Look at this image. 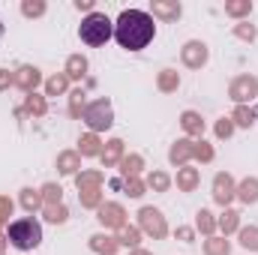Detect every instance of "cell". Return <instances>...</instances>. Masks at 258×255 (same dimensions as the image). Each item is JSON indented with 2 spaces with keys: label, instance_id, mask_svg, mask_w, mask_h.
Listing matches in <instances>:
<instances>
[{
  "label": "cell",
  "instance_id": "cell-16",
  "mask_svg": "<svg viewBox=\"0 0 258 255\" xmlns=\"http://www.w3.org/2000/svg\"><path fill=\"white\" fill-rule=\"evenodd\" d=\"M90 249L96 255H114L120 249V243H117V237H111V234H105V231H99V234H93L90 237Z\"/></svg>",
  "mask_w": 258,
  "mask_h": 255
},
{
  "label": "cell",
  "instance_id": "cell-37",
  "mask_svg": "<svg viewBox=\"0 0 258 255\" xmlns=\"http://www.w3.org/2000/svg\"><path fill=\"white\" fill-rule=\"evenodd\" d=\"M39 192H42V201H45V204H63V189H60V183H45Z\"/></svg>",
  "mask_w": 258,
  "mask_h": 255
},
{
  "label": "cell",
  "instance_id": "cell-18",
  "mask_svg": "<svg viewBox=\"0 0 258 255\" xmlns=\"http://www.w3.org/2000/svg\"><path fill=\"white\" fill-rule=\"evenodd\" d=\"M216 228L222 231V237H228V234L240 231V213H237V210H231V207H225V210H222V216L216 219Z\"/></svg>",
  "mask_w": 258,
  "mask_h": 255
},
{
  "label": "cell",
  "instance_id": "cell-10",
  "mask_svg": "<svg viewBox=\"0 0 258 255\" xmlns=\"http://www.w3.org/2000/svg\"><path fill=\"white\" fill-rule=\"evenodd\" d=\"M207 57H210V51H207V45L198 42V39L186 42V45L180 48V60H183V66H189V69H201V66L207 63Z\"/></svg>",
  "mask_w": 258,
  "mask_h": 255
},
{
  "label": "cell",
  "instance_id": "cell-49",
  "mask_svg": "<svg viewBox=\"0 0 258 255\" xmlns=\"http://www.w3.org/2000/svg\"><path fill=\"white\" fill-rule=\"evenodd\" d=\"M129 255H153V252H147V249H132Z\"/></svg>",
  "mask_w": 258,
  "mask_h": 255
},
{
  "label": "cell",
  "instance_id": "cell-45",
  "mask_svg": "<svg viewBox=\"0 0 258 255\" xmlns=\"http://www.w3.org/2000/svg\"><path fill=\"white\" fill-rule=\"evenodd\" d=\"M174 237H177V240H183V243H192V240H195V231H192V228H186V225H180V228L174 231Z\"/></svg>",
  "mask_w": 258,
  "mask_h": 255
},
{
  "label": "cell",
  "instance_id": "cell-2",
  "mask_svg": "<svg viewBox=\"0 0 258 255\" xmlns=\"http://www.w3.org/2000/svg\"><path fill=\"white\" fill-rule=\"evenodd\" d=\"M78 36H81V42H84V45L99 48V45H105V42L114 36V21H111L105 12H90V15L81 21Z\"/></svg>",
  "mask_w": 258,
  "mask_h": 255
},
{
  "label": "cell",
  "instance_id": "cell-24",
  "mask_svg": "<svg viewBox=\"0 0 258 255\" xmlns=\"http://www.w3.org/2000/svg\"><path fill=\"white\" fill-rule=\"evenodd\" d=\"M141 168H144V159L138 156V153H123V159H120V174H123V180L129 177H138L141 174Z\"/></svg>",
  "mask_w": 258,
  "mask_h": 255
},
{
  "label": "cell",
  "instance_id": "cell-43",
  "mask_svg": "<svg viewBox=\"0 0 258 255\" xmlns=\"http://www.w3.org/2000/svg\"><path fill=\"white\" fill-rule=\"evenodd\" d=\"M213 132H216V138H231V135H234V120H231V117H222V120H216Z\"/></svg>",
  "mask_w": 258,
  "mask_h": 255
},
{
  "label": "cell",
  "instance_id": "cell-31",
  "mask_svg": "<svg viewBox=\"0 0 258 255\" xmlns=\"http://www.w3.org/2000/svg\"><path fill=\"white\" fill-rule=\"evenodd\" d=\"M249 12H252V0H228L225 3V15H231V18H249Z\"/></svg>",
  "mask_w": 258,
  "mask_h": 255
},
{
  "label": "cell",
  "instance_id": "cell-44",
  "mask_svg": "<svg viewBox=\"0 0 258 255\" xmlns=\"http://www.w3.org/2000/svg\"><path fill=\"white\" fill-rule=\"evenodd\" d=\"M12 207H15V204H12V198H9V195H0V225H3V222H9Z\"/></svg>",
  "mask_w": 258,
  "mask_h": 255
},
{
  "label": "cell",
  "instance_id": "cell-21",
  "mask_svg": "<svg viewBox=\"0 0 258 255\" xmlns=\"http://www.w3.org/2000/svg\"><path fill=\"white\" fill-rule=\"evenodd\" d=\"M63 72H66L69 81H72V78L81 81V78L87 75V57H84V54H69V57H66V69Z\"/></svg>",
  "mask_w": 258,
  "mask_h": 255
},
{
  "label": "cell",
  "instance_id": "cell-22",
  "mask_svg": "<svg viewBox=\"0 0 258 255\" xmlns=\"http://www.w3.org/2000/svg\"><path fill=\"white\" fill-rule=\"evenodd\" d=\"M102 147H105V144L99 141V135H96V132H87V135H81V138H78V153H81V156H99V153H102Z\"/></svg>",
  "mask_w": 258,
  "mask_h": 255
},
{
  "label": "cell",
  "instance_id": "cell-46",
  "mask_svg": "<svg viewBox=\"0 0 258 255\" xmlns=\"http://www.w3.org/2000/svg\"><path fill=\"white\" fill-rule=\"evenodd\" d=\"M9 87H12V72L0 69V90H9Z\"/></svg>",
  "mask_w": 258,
  "mask_h": 255
},
{
  "label": "cell",
  "instance_id": "cell-26",
  "mask_svg": "<svg viewBox=\"0 0 258 255\" xmlns=\"http://www.w3.org/2000/svg\"><path fill=\"white\" fill-rule=\"evenodd\" d=\"M237 198L243 204H255L258 201V177H246L237 183Z\"/></svg>",
  "mask_w": 258,
  "mask_h": 255
},
{
  "label": "cell",
  "instance_id": "cell-40",
  "mask_svg": "<svg viewBox=\"0 0 258 255\" xmlns=\"http://www.w3.org/2000/svg\"><path fill=\"white\" fill-rule=\"evenodd\" d=\"M21 15H24V18H39V15H45V0H24V3H21Z\"/></svg>",
  "mask_w": 258,
  "mask_h": 255
},
{
  "label": "cell",
  "instance_id": "cell-29",
  "mask_svg": "<svg viewBox=\"0 0 258 255\" xmlns=\"http://www.w3.org/2000/svg\"><path fill=\"white\" fill-rule=\"evenodd\" d=\"M204 255H231L228 237H207L204 240Z\"/></svg>",
  "mask_w": 258,
  "mask_h": 255
},
{
  "label": "cell",
  "instance_id": "cell-48",
  "mask_svg": "<svg viewBox=\"0 0 258 255\" xmlns=\"http://www.w3.org/2000/svg\"><path fill=\"white\" fill-rule=\"evenodd\" d=\"M3 249H6V234H0V255H3Z\"/></svg>",
  "mask_w": 258,
  "mask_h": 255
},
{
  "label": "cell",
  "instance_id": "cell-47",
  "mask_svg": "<svg viewBox=\"0 0 258 255\" xmlns=\"http://www.w3.org/2000/svg\"><path fill=\"white\" fill-rule=\"evenodd\" d=\"M75 9H78V12H87V15H90V12H93V0H75Z\"/></svg>",
  "mask_w": 258,
  "mask_h": 255
},
{
  "label": "cell",
  "instance_id": "cell-4",
  "mask_svg": "<svg viewBox=\"0 0 258 255\" xmlns=\"http://www.w3.org/2000/svg\"><path fill=\"white\" fill-rule=\"evenodd\" d=\"M81 120L90 126V132H105V129H111L114 123V108H111V102L108 99H93V102H87V108H84V114H81Z\"/></svg>",
  "mask_w": 258,
  "mask_h": 255
},
{
  "label": "cell",
  "instance_id": "cell-12",
  "mask_svg": "<svg viewBox=\"0 0 258 255\" xmlns=\"http://www.w3.org/2000/svg\"><path fill=\"white\" fill-rule=\"evenodd\" d=\"M168 159H171V165H177V168L189 165V159H192V138H177V141L171 144V150H168Z\"/></svg>",
  "mask_w": 258,
  "mask_h": 255
},
{
  "label": "cell",
  "instance_id": "cell-23",
  "mask_svg": "<svg viewBox=\"0 0 258 255\" xmlns=\"http://www.w3.org/2000/svg\"><path fill=\"white\" fill-rule=\"evenodd\" d=\"M156 87H159L162 93H174V90L180 87V72H177V69H162V72L156 75Z\"/></svg>",
  "mask_w": 258,
  "mask_h": 255
},
{
  "label": "cell",
  "instance_id": "cell-25",
  "mask_svg": "<svg viewBox=\"0 0 258 255\" xmlns=\"http://www.w3.org/2000/svg\"><path fill=\"white\" fill-rule=\"evenodd\" d=\"M18 201H21V207L27 210V213H36L39 207H45V201H42V192L39 189H21V195H18Z\"/></svg>",
  "mask_w": 258,
  "mask_h": 255
},
{
  "label": "cell",
  "instance_id": "cell-28",
  "mask_svg": "<svg viewBox=\"0 0 258 255\" xmlns=\"http://www.w3.org/2000/svg\"><path fill=\"white\" fill-rule=\"evenodd\" d=\"M120 234H117V243L120 246H126V249H138V243H141V228H135V225H123V228H117Z\"/></svg>",
  "mask_w": 258,
  "mask_h": 255
},
{
  "label": "cell",
  "instance_id": "cell-50",
  "mask_svg": "<svg viewBox=\"0 0 258 255\" xmlns=\"http://www.w3.org/2000/svg\"><path fill=\"white\" fill-rule=\"evenodd\" d=\"M0 33H3V24H0Z\"/></svg>",
  "mask_w": 258,
  "mask_h": 255
},
{
  "label": "cell",
  "instance_id": "cell-27",
  "mask_svg": "<svg viewBox=\"0 0 258 255\" xmlns=\"http://www.w3.org/2000/svg\"><path fill=\"white\" fill-rule=\"evenodd\" d=\"M195 228H198L204 237H213V231H216V216H213L210 210L201 207V210L195 213Z\"/></svg>",
  "mask_w": 258,
  "mask_h": 255
},
{
  "label": "cell",
  "instance_id": "cell-17",
  "mask_svg": "<svg viewBox=\"0 0 258 255\" xmlns=\"http://www.w3.org/2000/svg\"><path fill=\"white\" fill-rule=\"evenodd\" d=\"M102 180H105L102 171H78V174H75V186H78V192L102 189Z\"/></svg>",
  "mask_w": 258,
  "mask_h": 255
},
{
  "label": "cell",
  "instance_id": "cell-30",
  "mask_svg": "<svg viewBox=\"0 0 258 255\" xmlns=\"http://www.w3.org/2000/svg\"><path fill=\"white\" fill-rule=\"evenodd\" d=\"M144 186L153 192H165L168 186H171V177L165 174V171H150L147 177H144Z\"/></svg>",
  "mask_w": 258,
  "mask_h": 255
},
{
  "label": "cell",
  "instance_id": "cell-13",
  "mask_svg": "<svg viewBox=\"0 0 258 255\" xmlns=\"http://www.w3.org/2000/svg\"><path fill=\"white\" fill-rule=\"evenodd\" d=\"M78 168H81V153H78V150H63V153H57V171H60V174L75 177Z\"/></svg>",
  "mask_w": 258,
  "mask_h": 255
},
{
  "label": "cell",
  "instance_id": "cell-7",
  "mask_svg": "<svg viewBox=\"0 0 258 255\" xmlns=\"http://www.w3.org/2000/svg\"><path fill=\"white\" fill-rule=\"evenodd\" d=\"M234 198H237V183H234V177H231L228 171H219V174L213 177V201H216L219 207H228Z\"/></svg>",
  "mask_w": 258,
  "mask_h": 255
},
{
  "label": "cell",
  "instance_id": "cell-3",
  "mask_svg": "<svg viewBox=\"0 0 258 255\" xmlns=\"http://www.w3.org/2000/svg\"><path fill=\"white\" fill-rule=\"evenodd\" d=\"M6 240H9L15 249L30 252V249H36V246L42 243V225H39L33 216H27V219H15V222L9 225V231H6Z\"/></svg>",
  "mask_w": 258,
  "mask_h": 255
},
{
  "label": "cell",
  "instance_id": "cell-35",
  "mask_svg": "<svg viewBox=\"0 0 258 255\" xmlns=\"http://www.w3.org/2000/svg\"><path fill=\"white\" fill-rule=\"evenodd\" d=\"M42 213H45V219L54 222V225H63L66 219H69V210H66L63 204H45Z\"/></svg>",
  "mask_w": 258,
  "mask_h": 255
},
{
  "label": "cell",
  "instance_id": "cell-34",
  "mask_svg": "<svg viewBox=\"0 0 258 255\" xmlns=\"http://www.w3.org/2000/svg\"><path fill=\"white\" fill-rule=\"evenodd\" d=\"M231 120H234V126L249 129L252 123H255V111H252L249 105H237V108H234V114H231Z\"/></svg>",
  "mask_w": 258,
  "mask_h": 255
},
{
  "label": "cell",
  "instance_id": "cell-8",
  "mask_svg": "<svg viewBox=\"0 0 258 255\" xmlns=\"http://www.w3.org/2000/svg\"><path fill=\"white\" fill-rule=\"evenodd\" d=\"M96 219L102 222V228H123L126 225V210L117 201H102V207L96 210Z\"/></svg>",
  "mask_w": 258,
  "mask_h": 255
},
{
  "label": "cell",
  "instance_id": "cell-1",
  "mask_svg": "<svg viewBox=\"0 0 258 255\" xmlns=\"http://www.w3.org/2000/svg\"><path fill=\"white\" fill-rule=\"evenodd\" d=\"M156 36V24L150 18V12H141V9H123L114 21V39L120 48L126 51H141L153 42Z\"/></svg>",
  "mask_w": 258,
  "mask_h": 255
},
{
  "label": "cell",
  "instance_id": "cell-9",
  "mask_svg": "<svg viewBox=\"0 0 258 255\" xmlns=\"http://www.w3.org/2000/svg\"><path fill=\"white\" fill-rule=\"evenodd\" d=\"M12 84L18 90H24V93H36V87L42 84V72L36 66H18L12 72Z\"/></svg>",
  "mask_w": 258,
  "mask_h": 255
},
{
  "label": "cell",
  "instance_id": "cell-33",
  "mask_svg": "<svg viewBox=\"0 0 258 255\" xmlns=\"http://www.w3.org/2000/svg\"><path fill=\"white\" fill-rule=\"evenodd\" d=\"M237 237H240V246H243V249L258 252V225H246V228H240Z\"/></svg>",
  "mask_w": 258,
  "mask_h": 255
},
{
  "label": "cell",
  "instance_id": "cell-5",
  "mask_svg": "<svg viewBox=\"0 0 258 255\" xmlns=\"http://www.w3.org/2000/svg\"><path fill=\"white\" fill-rule=\"evenodd\" d=\"M138 228H141L147 237H153V240L168 237V222H165L162 210H156V207H141V210H138Z\"/></svg>",
  "mask_w": 258,
  "mask_h": 255
},
{
  "label": "cell",
  "instance_id": "cell-39",
  "mask_svg": "<svg viewBox=\"0 0 258 255\" xmlns=\"http://www.w3.org/2000/svg\"><path fill=\"white\" fill-rule=\"evenodd\" d=\"M78 198H81V207H87V210H99L102 207V189L78 192Z\"/></svg>",
  "mask_w": 258,
  "mask_h": 255
},
{
  "label": "cell",
  "instance_id": "cell-32",
  "mask_svg": "<svg viewBox=\"0 0 258 255\" xmlns=\"http://www.w3.org/2000/svg\"><path fill=\"white\" fill-rule=\"evenodd\" d=\"M66 87H69L66 72H57V75H51L45 81V96H60V93H66Z\"/></svg>",
  "mask_w": 258,
  "mask_h": 255
},
{
  "label": "cell",
  "instance_id": "cell-11",
  "mask_svg": "<svg viewBox=\"0 0 258 255\" xmlns=\"http://www.w3.org/2000/svg\"><path fill=\"white\" fill-rule=\"evenodd\" d=\"M183 15V6L177 0H153L150 3V18H162V21H177Z\"/></svg>",
  "mask_w": 258,
  "mask_h": 255
},
{
  "label": "cell",
  "instance_id": "cell-38",
  "mask_svg": "<svg viewBox=\"0 0 258 255\" xmlns=\"http://www.w3.org/2000/svg\"><path fill=\"white\" fill-rule=\"evenodd\" d=\"M234 36L243 39V42H255L258 39V27L255 24H249V21H240V24H234Z\"/></svg>",
  "mask_w": 258,
  "mask_h": 255
},
{
  "label": "cell",
  "instance_id": "cell-19",
  "mask_svg": "<svg viewBox=\"0 0 258 255\" xmlns=\"http://www.w3.org/2000/svg\"><path fill=\"white\" fill-rule=\"evenodd\" d=\"M180 126H183L186 135L201 138V135H204V117H201L198 111H183V114H180Z\"/></svg>",
  "mask_w": 258,
  "mask_h": 255
},
{
  "label": "cell",
  "instance_id": "cell-36",
  "mask_svg": "<svg viewBox=\"0 0 258 255\" xmlns=\"http://www.w3.org/2000/svg\"><path fill=\"white\" fill-rule=\"evenodd\" d=\"M84 96H87V93H84L81 87L69 93V114H72V117H78V120H81V114H84V108H87V102H84Z\"/></svg>",
  "mask_w": 258,
  "mask_h": 255
},
{
  "label": "cell",
  "instance_id": "cell-6",
  "mask_svg": "<svg viewBox=\"0 0 258 255\" xmlns=\"http://www.w3.org/2000/svg\"><path fill=\"white\" fill-rule=\"evenodd\" d=\"M228 96H231L237 105H246V102L258 99V78L255 75H237V78H231Z\"/></svg>",
  "mask_w": 258,
  "mask_h": 255
},
{
  "label": "cell",
  "instance_id": "cell-42",
  "mask_svg": "<svg viewBox=\"0 0 258 255\" xmlns=\"http://www.w3.org/2000/svg\"><path fill=\"white\" fill-rule=\"evenodd\" d=\"M123 189L129 192V198H141L147 186H144V180H141V177H129V180H123Z\"/></svg>",
  "mask_w": 258,
  "mask_h": 255
},
{
  "label": "cell",
  "instance_id": "cell-14",
  "mask_svg": "<svg viewBox=\"0 0 258 255\" xmlns=\"http://www.w3.org/2000/svg\"><path fill=\"white\" fill-rule=\"evenodd\" d=\"M45 111H48V102H45V96H39V93H27V99H24V108H18L15 114H18V117H24V114L45 117Z\"/></svg>",
  "mask_w": 258,
  "mask_h": 255
},
{
  "label": "cell",
  "instance_id": "cell-20",
  "mask_svg": "<svg viewBox=\"0 0 258 255\" xmlns=\"http://www.w3.org/2000/svg\"><path fill=\"white\" fill-rule=\"evenodd\" d=\"M198 180H201L198 168H192V165H183V168H177V189H180V192H195Z\"/></svg>",
  "mask_w": 258,
  "mask_h": 255
},
{
  "label": "cell",
  "instance_id": "cell-41",
  "mask_svg": "<svg viewBox=\"0 0 258 255\" xmlns=\"http://www.w3.org/2000/svg\"><path fill=\"white\" fill-rule=\"evenodd\" d=\"M192 159H198V162H210V159H213V147H210L204 138L192 141Z\"/></svg>",
  "mask_w": 258,
  "mask_h": 255
},
{
  "label": "cell",
  "instance_id": "cell-15",
  "mask_svg": "<svg viewBox=\"0 0 258 255\" xmlns=\"http://www.w3.org/2000/svg\"><path fill=\"white\" fill-rule=\"evenodd\" d=\"M99 159H102V165H105V168H114V165H120V159H123V141H120V138H111V141L102 147Z\"/></svg>",
  "mask_w": 258,
  "mask_h": 255
}]
</instances>
